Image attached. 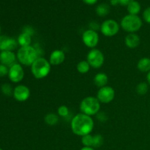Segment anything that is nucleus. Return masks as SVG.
Returning a JSON list of instances; mask_svg holds the SVG:
<instances>
[{"mask_svg":"<svg viewBox=\"0 0 150 150\" xmlns=\"http://www.w3.org/2000/svg\"><path fill=\"white\" fill-rule=\"evenodd\" d=\"M73 133L79 136L90 134L94 128V122L90 116L81 113L75 116L71 121Z\"/></svg>","mask_w":150,"mask_h":150,"instance_id":"obj_1","label":"nucleus"},{"mask_svg":"<svg viewBox=\"0 0 150 150\" xmlns=\"http://www.w3.org/2000/svg\"><path fill=\"white\" fill-rule=\"evenodd\" d=\"M51 66L49 61L42 57H39L31 66L32 75L37 79H44L50 73Z\"/></svg>","mask_w":150,"mask_h":150,"instance_id":"obj_2","label":"nucleus"},{"mask_svg":"<svg viewBox=\"0 0 150 150\" xmlns=\"http://www.w3.org/2000/svg\"><path fill=\"white\" fill-rule=\"evenodd\" d=\"M17 58L21 64L26 66H32L34 62L39 58L36 48L31 45L21 47L17 53Z\"/></svg>","mask_w":150,"mask_h":150,"instance_id":"obj_3","label":"nucleus"},{"mask_svg":"<svg viewBox=\"0 0 150 150\" xmlns=\"http://www.w3.org/2000/svg\"><path fill=\"white\" fill-rule=\"evenodd\" d=\"M100 103L97 98L86 97L83 98L80 104V110L81 113L88 116L96 115L100 112Z\"/></svg>","mask_w":150,"mask_h":150,"instance_id":"obj_4","label":"nucleus"},{"mask_svg":"<svg viewBox=\"0 0 150 150\" xmlns=\"http://www.w3.org/2000/svg\"><path fill=\"white\" fill-rule=\"evenodd\" d=\"M142 21L138 16L127 15L122 18L121 21V26L125 32L129 33H135L142 28Z\"/></svg>","mask_w":150,"mask_h":150,"instance_id":"obj_5","label":"nucleus"},{"mask_svg":"<svg viewBox=\"0 0 150 150\" xmlns=\"http://www.w3.org/2000/svg\"><path fill=\"white\" fill-rule=\"evenodd\" d=\"M105 60L103 54L100 50L92 48L87 55V62L91 67L94 68H100L103 66Z\"/></svg>","mask_w":150,"mask_h":150,"instance_id":"obj_6","label":"nucleus"},{"mask_svg":"<svg viewBox=\"0 0 150 150\" xmlns=\"http://www.w3.org/2000/svg\"><path fill=\"white\" fill-rule=\"evenodd\" d=\"M120 30V25L116 21L109 19L106 20L100 26L101 33L105 37L115 36Z\"/></svg>","mask_w":150,"mask_h":150,"instance_id":"obj_7","label":"nucleus"},{"mask_svg":"<svg viewBox=\"0 0 150 150\" xmlns=\"http://www.w3.org/2000/svg\"><path fill=\"white\" fill-rule=\"evenodd\" d=\"M115 97V91L112 87L108 86L100 88L97 94V98L100 103H109L114 100Z\"/></svg>","mask_w":150,"mask_h":150,"instance_id":"obj_8","label":"nucleus"},{"mask_svg":"<svg viewBox=\"0 0 150 150\" xmlns=\"http://www.w3.org/2000/svg\"><path fill=\"white\" fill-rule=\"evenodd\" d=\"M82 40L86 46L94 48L99 42V35L95 31L88 29L82 35Z\"/></svg>","mask_w":150,"mask_h":150,"instance_id":"obj_9","label":"nucleus"},{"mask_svg":"<svg viewBox=\"0 0 150 150\" xmlns=\"http://www.w3.org/2000/svg\"><path fill=\"white\" fill-rule=\"evenodd\" d=\"M8 77L10 80L14 83H18L21 81L24 77V71L22 66L17 63H15L14 64L10 66L9 69Z\"/></svg>","mask_w":150,"mask_h":150,"instance_id":"obj_10","label":"nucleus"},{"mask_svg":"<svg viewBox=\"0 0 150 150\" xmlns=\"http://www.w3.org/2000/svg\"><path fill=\"white\" fill-rule=\"evenodd\" d=\"M18 41L14 38L5 35H0V50L13 51L17 48Z\"/></svg>","mask_w":150,"mask_h":150,"instance_id":"obj_11","label":"nucleus"},{"mask_svg":"<svg viewBox=\"0 0 150 150\" xmlns=\"http://www.w3.org/2000/svg\"><path fill=\"white\" fill-rule=\"evenodd\" d=\"M13 96L17 101L24 102L29 99L30 96V90L25 85H18L13 90Z\"/></svg>","mask_w":150,"mask_h":150,"instance_id":"obj_12","label":"nucleus"},{"mask_svg":"<svg viewBox=\"0 0 150 150\" xmlns=\"http://www.w3.org/2000/svg\"><path fill=\"white\" fill-rule=\"evenodd\" d=\"M16 57L13 51H3L0 53V62L6 66H12L15 64Z\"/></svg>","mask_w":150,"mask_h":150,"instance_id":"obj_13","label":"nucleus"},{"mask_svg":"<svg viewBox=\"0 0 150 150\" xmlns=\"http://www.w3.org/2000/svg\"><path fill=\"white\" fill-rule=\"evenodd\" d=\"M65 59V54L62 50H55L51 54L49 62L51 65H59Z\"/></svg>","mask_w":150,"mask_h":150,"instance_id":"obj_14","label":"nucleus"},{"mask_svg":"<svg viewBox=\"0 0 150 150\" xmlns=\"http://www.w3.org/2000/svg\"><path fill=\"white\" fill-rule=\"evenodd\" d=\"M140 38L138 35L135 33H129L126 36L125 42L126 46L129 48H136L140 44Z\"/></svg>","mask_w":150,"mask_h":150,"instance_id":"obj_15","label":"nucleus"},{"mask_svg":"<svg viewBox=\"0 0 150 150\" xmlns=\"http://www.w3.org/2000/svg\"><path fill=\"white\" fill-rule=\"evenodd\" d=\"M108 81V76H107V75L105 73H98V74L95 75V78H94V83L95 84V86L100 88L106 86Z\"/></svg>","mask_w":150,"mask_h":150,"instance_id":"obj_16","label":"nucleus"},{"mask_svg":"<svg viewBox=\"0 0 150 150\" xmlns=\"http://www.w3.org/2000/svg\"><path fill=\"white\" fill-rule=\"evenodd\" d=\"M137 68L143 73H149L150 71V59L148 57L142 58L137 64Z\"/></svg>","mask_w":150,"mask_h":150,"instance_id":"obj_17","label":"nucleus"},{"mask_svg":"<svg viewBox=\"0 0 150 150\" xmlns=\"http://www.w3.org/2000/svg\"><path fill=\"white\" fill-rule=\"evenodd\" d=\"M18 43L21 47L29 46L32 42V36L22 32L18 38Z\"/></svg>","mask_w":150,"mask_h":150,"instance_id":"obj_18","label":"nucleus"},{"mask_svg":"<svg viewBox=\"0 0 150 150\" xmlns=\"http://www.w3.org/2000/svg\"><path fill=\"white\" fill-rule=\"evenodd\" d=\"M127 11L130 15H135L137 16L141 11V5L138 1H133L127 6Z\"/></svg>","mask_w":150,"mask_h":150,"instance_id":"obj_19","label":"nucleus"},{"mask_svg":"<svg viewBox=\"0 0 150 150\" xmlns=\"http://www.w3.org/2000/svg\"><path fill=\"white\" fill-rule=\"evenodd\" d=\"M90 64H89L87 61H81L78 63L77 64V70L81 74H85V73H87L90 70Z\"/></svg>","mask_w":150,"mask_h":150,"instance_id":"obj_20","label":"nucleus"},{"mask_svg":"<svg viewBox=\"0 0 150 150\" xmlns=\"http://www.w3.org/2000/svg\"><path fill=\"white\" fill-rule=\"evenodd\" d=\"M110 12V7L106 4H100L96 8V13L100 17L106 16Z\"/></svg>","mask_w":150,"mask_h":150,"instance_id":"obj_21","label":"nucleus"},{"mask_svg":"<svg viewBox=\"0 0 150 150\" xmlns=\"http://www.w3.org/2000/svg\"><path fill=\"white\" fill-rule=\"evenodd\" d=\"M148 90H149V86L148 83L146 82H142V83H139L136 86V91L137 92L138 95H144L147 93Z\"/></svg>","mask_w":150,"mask_h":150,"instance_id":"obj_22","label":"nucleus"},{"mask_svg":"<svg viewBox=\"0 0 150 150\" xmlns=\"http://www.w3.org/2000/svg\"><path fill=\"white\" fill-rule=\"evenodd\" d=\"M59 121L58 116L55 114H48L45 117V122L49 125H55Z\"/></svg>","mask_w":150,"mask_h":150,"instance_id":"obj_23","label":"nucleus"},{"mask_svg":"<svg viewBox=\"0 0 150 150\" xmlns=\"http://www.w3.org/2000/svg\"><path fill=\"white\" fill-rule=\"evenodd\" d=\"M81 142L82 144L84 146L92 147V146H93V136H92L91 134H87L82 136Z\"/></svg>","mask_w":150,"mask_h":150,"instance_id":"obj_24","label":"nucleus"},{"mask_svg":"<svg viewBox=\"0 0 150 150\" xmlns=\"http://www.w3.org/2000/svg\"><path fill=\"white\" fill-rule=\"evenodd\" d=\"M103 137L100 134H97L93 136V148H99L103 144Z\"/></svg>","mask_w":150,"mask_h":150,"instance_id":"obj_25","label":"nucleus"},{"mask_svg":"<svg viewBox=\"0 0 150 150\" xmlns=\"http://www.w3.org/2000/svg\"><path fill=\"white\" fill-rule=\"evenodd\" d=\"M1 92L4 95L7 96H10L11 95H13V90L12 89V86L8 83H4L1 86Z\"/></svg>","mask_w":150,"mask_h":150,"instance_id":"obj_26","label":"nucleus"},{"mask_svg":"<svg viewBox=\"0 0 150 150\" xmlns=\"http://www.w3.org/2000/svg\"><path fill=\"white\" fill-rule=\"evenodd\" d=\"M58 114L62 117H67L69 114V109L66 105H61L58 108Z\"/></svg>","mask_w":150,"mask_h":150,"instance_id":"obj_27","label":"nucleus"},{"mask_svg":"<svg viewBox=\"0 0 150 150\" xmlns=\"http://www.w3.org/2000/svg\"><path fill=\"white\" fill-rule=\"evenodd\" d=\"M9 69L7 68V66L4 64H0V77H4V76L8 75Z\"/></svg>","mask_w":150,"mask_h":150,"instance_id":"obj_28","label":"nucleus"},{"mask_svg":"<svg viewBox=\"0 0 150 150\" xmlns=\"http://www.w3.org/2000/svg\"><path fill=\"white\" fill-rule=\"evenodd\" d=\"M143 18L146 23L150 24V7L145 9L143 13Z\"/></svg>","mask_w":150,"mask_h":150,"instance_id":"obj_29","label":"nucleus"},{"mask_svg":"<svg viewBox=\"0 0 150 150\" xmlns=\"http://www.w3.org/2000/svg\"><path fill=\"white\" fill-rule=\"evenodd\" d=\"M23 33H26L27 34V35H30V36H32V35L35 34V30H34V29L32 27V26H26L23 27Z\"/></svg>","mask_w":150,"mask_h":150,"instance_id":"obj_30","label":"nucleus"},{"mask_svg":"<svg viewBox=\"0 0 150 150\" xmlns=\"http://www.w3.org/2000/svg\"><path fill=\"white\" fill-rule=\"evenodd\" d=\"M97 118L100 122H105L107 120V119H108V117H107L106 114H104V113L99 112L97 114Z\"/></svg>","mask_w":150,"mask_h":150,"instance_id":"obj_31","label":"nucleus"},{"mask_svg":"<svg viewBox=\"0 0 150 150\" xmlns=\"http://www.w3.org/2000/svg\"><path fill=\"white\" fill-rule=\"evenodd\" d=\"M89 28H90V29H92V30H94L96 32V30L99 29L100 26L96 23V22H92V23H90V24H89Z\"/></svg>","mask_w":150,"mask_h":150,"instance_id":"obj_32","label":"nucleus"},{"mask_svg":"<svg viewBox=\"0 0 150 150\" xmlns=\"http://www.w3.org/2000/svg\"><path fill=\"white\" fill-rule=\"evenodd\" d=\"M134 0H118V3L123 6H128L129 4L132 2Z\"/></svg>","mask_w":150,"mask_h":150,"instance_id":"obj_33","label":"nucleus"},{"mask_svg":"<svg viewBox=\"0 0 150 150\" xmlns=\"http://www.w3.org/2000/svg\"><path fill=\"white\" fill-rule=\"evenodd\" d=\"M82 1H83L84 3H86V4H89V5H92V4H95L98 0H82Z\"/></svg>","mask_w":150,"mask_h":150,"instance_id":"obj_34","label":"nucleus"},{"mask_svg":"<svg viewBox=\"0 0 150 150\" xmlns=\"http://www.w3.org/2000/svg\"><path fill=\"white\" fill-rule=\"evenodd\" d=\"M81 150H95L93 147H87V146H83Z\"/></svg>","mask_w":150,"mask_h":150,"instance_id":"obj_35","label":"nucleus"},{"mask_svg":"<svg viewBox=\"0 0 150 150\" xmlns=\"http://www.w3.org/2000/svg\"><path fill=\"white\" fill-rule=\"evenodd\" d=\"M146 81H147L148 83L150 84V71L147 73V75H146Z\"/></svg>","mask_w":150,"mask_h":150,"instance_id":"obj_36","label":"nucleus"},{"mask_svg":"<svg viewBox=\"0 0 150 150\" xmlns=\"http://www.w3.org/2000/svg\"><path fill=\"white\" fill-rule=\"evenodd\" d=\"M0 34H1V27H0Z\"/></svg>","mask_w":150,"mask_h":150,"instance_id":"obj_37","label":"nucleus"},{"mask_svg":"<svg viewBox=\"0 0 150 150\" xmlns=\"http://www.w3.org/2000/svg\"><path fill=\"white\" fill-rule=\"evenodd\" d=\"M0 150H3V149H0Z\"/></svg>","mask_w":150,"mask_h":150,"instance_id":"obj_38","label":"nucleus"}]
</instances>
